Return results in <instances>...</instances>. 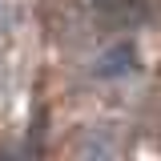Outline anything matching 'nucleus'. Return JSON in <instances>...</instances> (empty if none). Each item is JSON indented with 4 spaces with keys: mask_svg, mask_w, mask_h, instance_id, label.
Returning a JSON list of instances; mask_svg holds the SVG:
<instances>
[{
    "mask_svg": "<svg viewBox=\"0 0 161 161\" xmlns=\"http://www.w3.org/2000/svg\"><path fill=\"white\" fill-rule=\"evenodd\" d=\"M133 64H137V53H133V48H129V44H117V48H113V53H109V57H101V77H125V73H129V69H133Z\"/></svg>",
    "mask_w": 161,
    "mask_h": 161,
    "instance_id": "1",
    "label": "nucleus"
}]
</instances>
